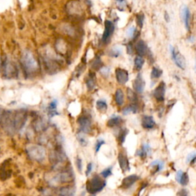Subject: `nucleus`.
I'll return each mask as SVG.
<instances>
[{"label":"nucleus","instance_id":"nucleus-10","mask_svg":"<svg viewBox=\"0 0 196 196\" xmlns=\"http://www.w3.org/2000/svg\"><path fill=\"white\" fill-rule=\"evenodd\" d=\"M116 79L120 84H125L129 81V73L126 70L123 68H116L115 70Z\"/></svg>","mask_w":196,"mask_h":196},{"label":"nucleus","instance_id":"nucleus-35","mask_svg":"<svg viewBox=\"0 0 196 196\" xmlns=\"http://www.w3.org/2000/svg\"><path fill=\"white\" fill-rule=\"evenodd\" d=\"M144 19H145V17H144L143 14H139L136 15V23L140 28H142L143 26Z\"/></svg>","mask_w":196,"mask_h":196},{"label":"nucleus","instance_id":"nucleus-20","mask_svg":"<svg viewBox=\"0 0 196 196\" xmlns=\"http://www.w3.org/2000/svg\"><path fill=\"white\" fill-rule=\"evenodd\" d=\"M115 102L118 106H122L124 104V94L121 89H117L115 92Z\"/></svg>","mask_w":196,"mask_h":196},{"label":"nucleus","instance_id":"nucleus-36","mask_svg":"<svg viewBox=\"0 0 196 196\" xmlns=\"http://www.w3.org/2000/svg\"><path fill=\"white\" fill-rule=\"evenodd\" d=\"M127 94H128V98H129L131 101H134V102H135V101H137L136 96L135 93H134L132 90L128 89Z\"/></svg>","mask_w":196,"mask_h":196},{"label":"nucleus","instance_id":"nucleus-34","mask_svg":"<svg viewBox=\"0 0 196 196\" xmlns=\"http://www.w3.org/2000/svg\"><path fill=\"white\" fill-rule=\"evenodd\" d=\"M105 143H106L104 139H97V142H96V144H95V153H98V152H99L100 150H101V146H102L103 145H104Z\"/></svg>","mask_w":196,"mask_h":196},{"label":"nucleus","instance_id":"nucleus-32","mask_svg":"<svg viewBox=\"0 0 196 196\" xmlns=\"http://www.w3.org/2000/svg\"><path fill=\"white\" fill-rule=\"evenodd\" d=\"M195 160H196V155L194 152L193 153H191L188 154V156H187L186 159V162L187 163L190 165H194V163H195Z\"/></svg>","mask_w":196,"mask_h":196},{"label":"nucleus","instance_id":"nucleus-39","mask_svg":"<svg viewBox=\"0 0 196 196\" xmlns=\"http://www.w3.org/2000/svg\"><path fill=\"white\" fill-rule=\"evenodd\" d=\"M92 170H93V163H89L88 164V166H87V169H86V172H85V175H86L87 176H89L90 174H91V172H92Z\"/></svg>","mask_w":196,"mask_h":196},{"label":"nucleus","instance_id":"nucleus-31","mask_svg":"<svg viewBox=\"0 0 196 196\" xmlns=\"http://www.w3.org/2000/svg\"><path fill=\"white\" fill-rule=\"evenodd\" d=\"M136 33V28L133 27V26H131V27H129V29L126 30V35L128 38H133L134 36H135Z\"/></svg>","mask_w":196,"mask_h":196},{"label":"nucleus","instance_id":"nucleus-6","mask_svg":"<svg viewBox=\"0 0 196 196\" xmlns=\"http://www.w3.org/2000/svg\"><path fill=\"white\" fill-rule=\"evenodd\" d=\"M115 26L110 20L105 21V29H104V33L102 35V42L104 43H108L110 42V38L113 35L114 32Z\"/></svg>","mask_w":196,"mask_h":196},{"label":"nucleus","instance_id":"nucleus-30","mask_svg":"<svg viewBox=\"0 0 196 196\" xmlns=\"http://www.w3.org/2000/svg\"><path fill=\"white\" fill-rule=\"evenodd\" d=\"M112 169H113V166H109V167L104 169L101 173V175H102V177L104 178V179H107V177L110 176V175H112Z\"/></svg>","mask_w":196,"mask_h":196},{"label":"nucleus","instance_id":"nucleus-22","mask_svg":"<svg viewBox=\"0 0 196 196\" xmlns=\"http://www.w3.org/2000/svg\"><path fill=\"white\" fill-rule=\"evenodd\" d=\"M57 100H54L51 101L48 105V115L51 117H53L55 115L58 114L57 111Z\"/></svg>","mask_w":196,"mask_h":196},{"label":"nucleus","instance_id":"nucleus-23","mask_svg":"<svg viewBox=\"0 0 196 196\" xmlns=\"http://www.w3.org/2000/svg\"><path fill=\"white\" fill-rule=\"evenodd\" d=\"M144 63H145V60H144L143 57H141V56L137 55L135 57V59H134V68L139 71V70H140L143 68Z\"/></svg>","mask_w":196,"mask_h":196},{"label":"nucleus","instance_id":"nucleus-21","mask_svg":"<svg viewBox=\"0 0 196 196\" xmlns=\"http://www.w3.org/2000/svg\"><path fill=\"white\" fill-rule=\"evenodd\" d=\"M75 189L72 186H65L59 190V194L61 196H74Z\"/></svg>","mask_w":196,"mask_h":196},{"label":"nucleus","instance_id":"nucleus-37","mask_svg":"<svg viewBox=\"0 0 196 196\" xmlns=\"http://www.w3.org/2000/svg\"><path fill=\"white\" fill-rule=\"evenodd\" d=\"M76 166L77 168V170L79 172H81L83 170V164H82V160L80 157H77L76 159Z\"/></svg>","mask_w":196,"mask_h":196},{"label":"nucleus","instance_id":"nucleus-4","mask_svg":"<svg viewBox=\"0 0 196 196\" xmlns=\"http://www.w3.org/2000/svg\"><path fill=\"white\" fill-rule=\"evenodd\" d=\"M170 54L172 60L174 61L175 64H176L177 67H179L180 69H185L186 63H185V57H183L182 54L178 51L176 48L174 47L170 46Z\"/></svg>","mask_w":196,"mask_h":196},{"label":"nucleus","instance_id":"nucleus-11","mask_svg":"<svg viewBox=\"0 0 196 196\" xmlns=\"http://www.w3.org/2000/svg\"><path fill=\"white\" fill-rule=\"evenodd\" d=\"M132 87H133L134 91L136 93H138V94H142L144 91V89H145V81H144L141 74H137L136 77L134 79L133 83H132Z\"/></svg>","mask_w":196,"mask_h":196},{"label":"nucleus","instance_id":"nucleus-43","mask_svg":"<svg viewBox=\"0 0 196 196\" xmlns=\"http://www.w3.org/2000/svg\"><path fill=\"white\" fill-rule=\"evenodd\" d=\"M132 52H133V48H132V45L129 44V45H127V53L129 54H132Z\"/></svg>","mask_w":196,"mask_h":196},{"label":"nucleus","instance_id":"nucleus-25","mask_svg":"<svg viewBox=\"0 0 196 196\" xmlns=\"http://www.w3.org/2000/svg\"><path fill=\"white\" fill-rule=\"evenodd\" d=\"M97 110L101 112H105L107 110V104L104 100H98L96 103Z\"/></svg>","mask_w":196,"mask_h":196},{"label":"nucleus","instance_id":"nucleus-12","mask_svg":"<svg viewBox=\"0 0 196 196\" xmlns=\"http://www.w3.org/2000/svg\"><path fill=\"white\" fill-rule=\"evenodd\" d=\"M118 163L120 167L123 172H126L129 170V162L126 153L120 152L118 155Z\"/></svg>","mask_w":196,"mask_h":196},{"label":"nucleus","instance_id":"nucleus-15","mask_svg":"<svg viewBox=\"0 0 196 196\" xmlns=\"http://www.w3.org/2000/svg\"><path fill=\"white\" fill-rule=\"evenodd\" d=\"M142 126L144 129H153L156 126V121H155L154 118L152 116H143L142 118Z\"/></svg>","mask_w":196,"mask_h":196},{"label":"nucleus","instance_id":"nucleus-27","mask_svg":"<svg viewBox=\"0 0 196 196\" xmlns=\"http://www.w3.org/2000/svg\"><path fill=\"white\" fill-rule=\"evenodd\" d=\"M122 54L121 48L118 46H115L112 48L109 52V55L113 57H118Z\"/></svg>","mask_w":196,"mask_h":196},{"label":"nucleus","instance_id":"nucleus-19","mask_svg":"<svg viewBox=\"0 0 196 196\" xmlns=\"http://www.w3.org/2000/svg\"><path fill=\"white\" fill-rule=\"evenodd\" d=\"M122 122H123V120L120 116H112L107 122V126L111 128L116 127V126H120Z\"/></svg>","mask_w":196,"mask_h":196},{"label":"nucleus","instance_id":"nucleus-42","mask_svg":"<svg viewBox=\"0 0 196 196\" xmlns=\"http://www.w3.org/2000/svg\"><path fill=\"white\" fill-rule=\"evenodd\" d=\"M178 196H188V191L186 189H181L180 191L178 192Z\"/></svg>","mask_w":196,"mask_h":196},{"label":"nucleus","instance_id":"nucleus-8","mask_svg":"<svg viewBox=\"0 0 196 196\" xmlns=\"http://www.w3.org/2000/svg\"><path fill=\"white\" fill-rule=\"evenodd\" d=\"M181 18L187 30H189L191 27V12L189 9L186 5H182L181 8Z\"/></svg>","mask_w":196,"mask_h":196},{"label":"nucleus","instance_id":"nucleus-16","mask_svg":"<svg viewBox=\"0 0 196 196\" xmlns=\"http://www.w3.org/2000/svg\"><path fill=\"white\" fill-rule=\"evenodd\" d=\"M175 180L182 185H187L189 182V177L187 172H184L183 171L179 170L176 172Z\"/></svg>","mask_w":196,"mask_h":196},{"label":"nucleus","instance_id":"nucleus-44","mask_svg":"<svg viewBox=\"0 0 196 196\" xmlns=\"http://www.w3.org/2000/svg\"><path fill=\"white\" fill-rule=\"evenodd\" d=\"M165 19H166V21L169 22V15H168L167 12H166V14H165Z\"/></svg>","mask_w":196,"mask_h":196},{"label":"nucleus","instance_id":"nucleus-28","mask_svg":"<svg viewBox=\"0 0 196 196\" xmlns=\"http://www.w3.org/2000/svg\"><path fill=\"white\" fill-rule=\"evenodd\" d=\"M77 140H78V142H79V143H80L81 146H82L84 147L88 145V140L86 137H85L84 133H83V132H81L80 133H78L77 135Z\"/></svg>","mask_w":196,"mask_h":196},{"label":"nucleus","instance_id":"nucleus-7","mask_svg":"<svg viewBox=\"0 0 196 196\" xmlns=\"http://www.w3.org/2000/svg\"><path fill=\"white\" fill-rule=\"evenodd\" d=\"M77 123L80 127L81 132L83 133H89L91 130V120L86 116H80L77 120Z\"/></svg>","mask_w":196,"mask_h":196},{"label":"nucleus","instance_id":"nucleus-13","mask_svg":"<svg viewBox=\"0 0 196 196\" xmlns=\"http://www.w3.org/2000/svg\"><path fill=\"white\" fill-rule=\"evenodd\" d=\"M139 179V177L136 175H130L129 176H126L122 181L121 188H123V189H127L132 186Z\"/></svg>","mask_w":196,"mask_h":196},{"label":"nucleus","instance_id":"nucleus-17","mask_svg":"<svg viewBox=\"0 0 196 196\" xmlns=\"http://www.w3.org/2000/svg\"><path fill=\"white\" fill-rule=\"evenodd\" d=\"M150 154H151V147L148 143L143 144L142 147L136 152V156H139L142 159H145L147 156H150Z\"/></svg>","mask_w":196,"mask_h":196},{"label":"nucleus","instance_id":"nucleus-33","mask_svg":"<svg viewBox=\"0 0 196 196\" xmlns=\"http://www.w3.org/2000/svg\"><path fill=\"white\" fill-rule=\"evenodd\" d=\"M128 133V130L126 129H122L121 131H120V132L119 133V136H118V139L119 141H120L121 143H123L125 141V139H126V135H127Z\"/></svg>","mask_w":196,"mask_h":196},{"label":"nucleus","instance_id":"nucleus-3","mask_svg":"<svg viewBox=\"0 0 196 196\" xmlns=\"http://www.w3.org/2000/svg\"><path fill=\"white\" fill-rule=\"evenodd\" d=\"M27 151L31 158L37 161L44 160L46 156V151L45 148L40 146H29L27 148Z\"/></svg>","mask_w":196,"mask_h":196},{"label":"nucleus","instance_id":"nucleus-1","mask_svg":"<svg viewBox=\"0 0 196 196\" xmlns=\"http://www.w3.org/2000/svg\"><path fill=\"white\" fill-rule=\"evenodd\" d=\"M107 185V182L100 177L99 175H95L88 181L86 185V189L91 194H96L97 193L102 191Z\"/></svg>","mask_w":196,"mask_h":196},{"label":"nucleus","instance_id":"nucleus-41","mask_svg":"<svg viewBox=\"0 0 196 196\" xmlns=\"http://www.w3.org/2000/svg\"><path fill=\"white\" fill-rule=\"evenodd\" d=\"M101 73L104 76H108L109 74H110V69H109L107 67H103V68L101 70Z\"/></svg>","mask_w":196,"mask_h":196},{"label":"nucleus","instance_id":"nucleus-45","mask_svg":"<svg viewBox=\"0 0 196 196\" xmlns=\"http://www.w3.org/2000/svg\"><path fill=\"white\" fill-rule=\"evenodd\" d=\"M90 196H96L95 194H90Z\"/></svg>","mask_w":196,"mask_h":196},{"label":"nucleus","instance_id":"nucleus-38","mask_svg":"<svg viewBox=\"0 0 196 196\" xmlns=\"http://www.w3.org/2000/svg\"><path fill=\"white\" fill-rule=\"evenodd\" d=\"M101 64H102V63H101V61L100 60L99 57H98L97 59H96L95 61H94V62H93L92 67L94 69H99L100 67H101Z\"/></svg>","mask_w":196,"mask_h":196},{"label":"nucleus","instance_id":"nucleus-2","mask_svg":"<svg viewBox=\"0 0 196 196\" xmlns=\"http://www.w3.org/2000/svg\"><path fill=\"white\" fill-rule=\"evenodd\" d=\"M22 63L24 67L29 72H35L38 70V62L30 51H26L22 55Z\"/></svg>","mask_w":196,"mask_h":196},{"label":"nucleus","instance_id":"nucleus-26","mask_svg":"<svg viewBox=\"0 0 196 196\" xmlns=\"http://www.w3.org/2000/svg\"><path fill=\"white\" fill-rule=\"evenodd\" d=\"M163 74V70L161 69L156 67H153L151 71V78L152 79H158Z\"/></svg>","mask_w":196,"mask_h":196},{"label":"nucleus","instance_id":"nucleus-29","mask_svg":"<svg viewBox=\"0 0 196 196\" xmlns=\"http://www.w3.org/2000/svg\"><path fill=\"white\" fill-rule=\"evenodd\" d=\"M86 84H87V87H88V88L89 90L94 89V87H95V85H96V80H95V77H94V74L89 76V77H88V80H87Z\"/></svg>","mask_w":196,"mask_h":196},{"label":"nucleus","instance_id":"nucleus-14","mask_svg":"<svg viewBox=\"0 0 196 196\" xmlns=\"http://www.w3.org/2000/svg\"><path fill=\"white\" fill-rule=\"evenodd\" d=\"M135 50L138 55L143 57L148 53V46H147L146 43L141 39L136 43Z\"/></svg>","mask_w":196,"mask_h":196},{"label":"nucleus","instance_id":"nucleus-5","mask_svg":"<svg viewBox=\"0 0 196 196\" xmlns=\"http://www.w3.org/2000/svg\"><path fill=\"white\" fill-rule=\"evenodd\" d=\"M73 179V175L71 172H61L60 173L57 174L54 178H52L51 180V182L53 184H61V183H67L70 182Z\"/></svg>","mask_w":196,"mask_h":196},{"label":"nucleus","instance_id":"nucleus-18","mask_svg":"<svg viewBox=\"0 0 196 196\" xmlns=\"http://www.w3.org/2000/svg\"><path fill=\"white\" fill-rule=\"evenodd\" d=\"M165 163L164 162L162 161V160H154V161L152 162L150 164V167L154 169V172H153V174L157 173V172H160V171H162L164 168Z\"/></svg>","mask_w":196,"mask_h":196},{"label":"nucleus","instance_id":"nucleus-40","mask_svg":"<svg viewBox=\"0 0 196 196\" xmlns=\"http://www.w3.org/2000/svg\"><path fill=\"white\" fill-rule=\"evenodd\" d=\"M116 2L120 9H124L126 6V0H116Z\"/></svg>","mask_w":196,"mask_h":196},{"label":"nucleus","instance_id":"nucleus-9","mask_svg":"<svg viewBox=\"0 0 196 196\" xmlns=\"http://www.w3.org/2000/svg\"><path fill=\"white\" fill-rule=\"evenodd\" d=\"M166 85L163 81H162L158 86L155 88L153 91V96L158 101H163L165 100V94H166Z\"/></svg>","mask_w":196,"mask_h":196},{"label":"nucleus","instance_id":"nucleus-24","mask_svg":"<svg viewBox=\"0 0 196 196\" xmlns=\"http://www.w3.org/2000/svg\"><path fill=\"white\" fill-rule=\"evenodd\" d=\"M138 111V107L136 106V104H131V105L128 106V107H125L123 110L122 113L123 115H128L130 113H136Z\"/></svg>","mask_w":196,"mask_h":196}]
</instances>
